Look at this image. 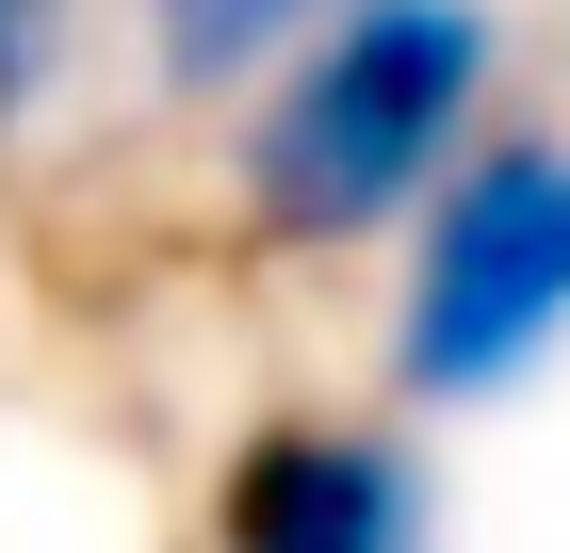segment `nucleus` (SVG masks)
<instances>
[{
	"mask_svg": "<svg viewBox=\"0 0 570 553\" xmlns=\"http://www.w3.org/2000/svg\"><path fill=\"white\" fill-rule=\"evenodd\" d=\"M473 82H489V17H473V0H358L343 33L277 82L262 147H245L262 213L294 228V245L392 228L407 196L440 179V147H456V115H473Z\"/></svg>",
	"mask_w": 570,
	"mask_h": 553,
	"instance_id": "obj_1",
	"label": "nucleus"
},
{
	"mask_svg": "<svg viewBox=\"0 0 570 553\" xmlns=\"http://www.w3.org/2000/svg\"><path fill=\"white\" fill-rule=\"evenodd\" d=\"M570 309V164L522 147V164H489L440 196L424 228V294H407V375L424 391H489L522 342H554Z\"/></svg>",
	"mask_w": 570,
	"mask_h": 553,
	"instance_id": "obj_2",
	"label": "nucleus"
},
{
	"mask_svg": "<svg viewBox=\"0 0 570 553\" xmlns=\"http://www.w3.org/2000/svg\"><path fill=\"white\" fill-rule=\"evenodd\" d=\"M228 553H407V472L343 424H277L228 472Z\"/></svg>",
	"mask_w": 570,
	"mask_h": 553,
	"instance_id": "obj_3",
	"label": "nucleus"
},
{
	"mask_svg": "<svg viewBox=\"0 0 570 553\" xmlns=\"http://www.w3.org/2000/svg\"><path fill=\"white\" fill-rule=\"evenodd\" d=\"M0 82H17V0H0Z\"/></svg>",
	"mask_w": 570,
	"mask_h": 553,
	"instance_id": "obj_4",
	"label": "nucleus"
}]
</instances>
